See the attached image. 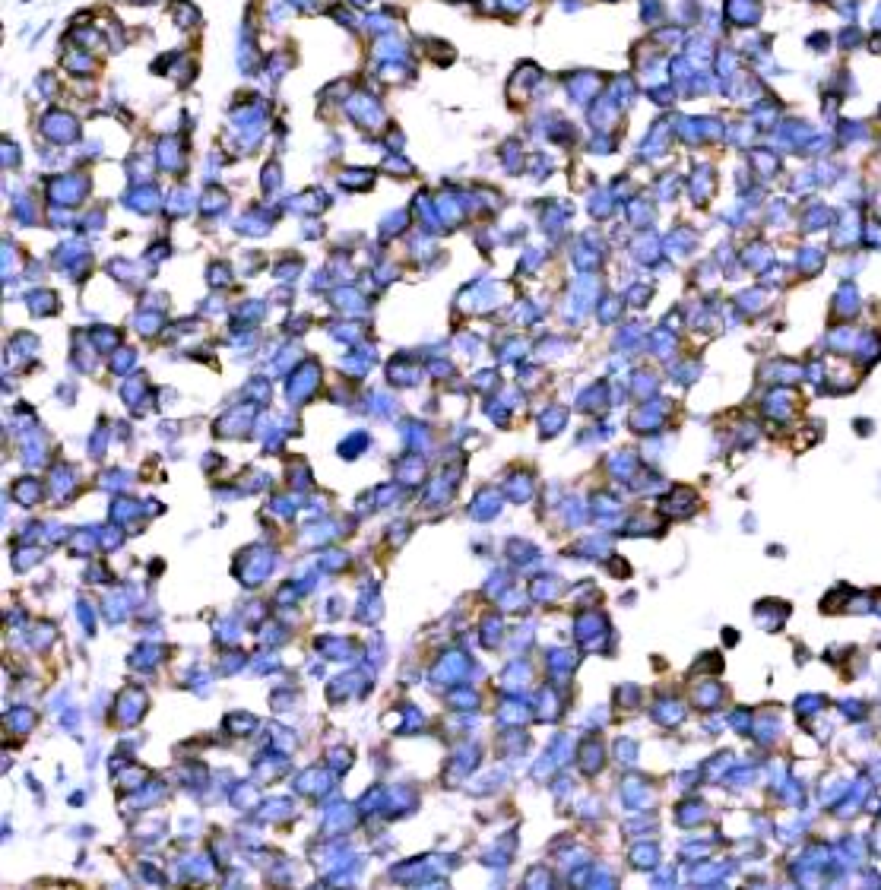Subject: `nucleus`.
Returning a JSON list of instances; mask_svg holds the SVG:
<instances>
[]
</instances>
